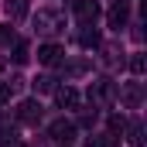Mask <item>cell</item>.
<instances>
[{"mask_svg":"<svg viewBox=\"0 0 147 147\" xmlns=\"http://www.w3.org/2000/svg\"><path fill=\"white\" fill-rule=\"evenodd\" d=\"M75 17L82 21V24H96V17H99V3L96 0H75Z\"/></svg>","mask_w":147,"mask_h":147,"instance_id":"cell-1","label":"cell"},{"mask_svg":"<svg viewBox=\"0 0 147 147\" xmlns=\"http://www.w3.org/2000/svg\"><path fill=\"white\" fill-rule=\"evenodd\" d=\"M127 17H130V3L127 0H116L110 10H106V21H110V28H116V31L127 24Z\"/></svg>","mask_w":147,"mask_h":147,"instance_id":"cell-2","label":"cell"},{"mask_svg":"<svg viewBox=\"0 0 147 147\" xmlns=\"http://www.w3.org/2000/svg\"><path fill=\"white\" fill-rule=\"evenodd\" d=\"M62 55H65L62 45H41V48H38V62L48 65V69H55V65L62 62Z\"/></svg>","mask_w":147,"mask_h":147,"instance_id":"cell-3","label":"cell"},{"mask_svg":"<svg viewBox=\"0 0 147 147\" xmlns=\"http://www.w3.org/2000/svg\"><path fill=\"white\" fill-rule=\"evenodd\" d=\"M55 103H58L62 110H79V89L58 86V89H55Z\"/></svg>","mask_w":147,"mask_h":147,"instance_id":"cell-4","label":"cell"},{"mask_svg":"<svg viewBox=\"0 0 147 147\" xmlns=\"http://www.w3.org/2000/svg\"><path fill=\"white\" fill-rule=\"evenodd\" d=\"M17 120H21V123H38V120H41V103H38V99H24V103L17 106Z\"/></svg>","mask_w":147,"mask_h":147,"instance_id":"cell-5","label":"cell"},{"mask_svg":"<svg viewBox=\"0 0 147 147\" xmlns=\"http://www.w3.org/2000/svg\"><path fill=\"white\" fill-rule=\"evenodd\" d=\"M51 137L62 140V144L72 140V137H75V123H72V120H55V123H51Z\"/></svg>","mask_w":147,"mask_h":147,"instance_id":"cell-6","label":"cell"},{"mask_svg":"<svg viewBox=\"0 0 147 147\" xmlns=\"http://www.w3.org/2000/svg\"><path fill=\"white\" fill-rule=\"evenodd\" d=\"M38 28H41V31H58V28H62V17H58V14H51V10H38Z\"/></svg>","mask_w":147,"mask_h":147,"instance_id":"cell-7","label":"cell"},{"mask_svg":"<svg viewBox=\"0 0 147 147\" xmlns=\"http://www.w3.org/2000/svg\"><path fill=\"white\" fill-rule=\"evenodd\" d=\"M113 92H116V86H113L110 79H99V82L92 86V92H89V96H92V99H113Z\"/></svg>","mask_w":147,"mask_h":147,"instance_id":"cell-8","label":"cell"},{"mask_svg":"<svg viewBox=\"0 0 147 147\" xmlns=\"http://www.w3.org/2000/svg\"><path fill=\"white\" fill-rule=\"evenodd\" d=\"M79 45H82V48H96V45H99V34H96L92 24H86V28L79 31Z\"/></svg>","mask_w":147,"mask_h":147,"instance_id":"cell-9","label":"cell"},{"mask_svg":"<svg viewBox=\"0 0 147 147\" xmlns=\"http://www.w3.org/2000/svg\"><path fill=\"white\" fill-rule=\"evenodd\" d=\"M31 58V48H28V41H14V62L17 65H24Z\"/></svg>","mask_w":147,"mask_h":147,"instance_id":"cell-10","label":"cell"},{"mask_svg":"<svg viewBox=\"0 0 147 147\" xmlns=\"http://www.w3.org/2000/svg\"><path fill=\"white\" fill-rule=\"evenodd\" d=\"M7 14L10 17H24L28 14V0H7Z\"/></svg>","mask_w":147,"mask_h":147,"instance_id":"cell-11","label":"cell"},{"mask_svg":"<svg viewBox=\"0 0 147 147\" xmlns=\"http://www.w3.org/2000/svg\"><path fill=\"white\" fill-rule=\"evenodd\" d=\"M17 144V130L14 127H0V147H14Z\"/></svg>","mask_w":147,"mask_h":147,"instance_id":"cell-12","label":"cell"},{"mask_svg":"<svg viewBox=\"0 0 147 147\" xmlns=\"http://www.w3.org/2000/svg\"><path fill=\"white\" fill-rule=\"evenodd\" d=\"M127 130V116L123 113H113L110 116V134H123Z\"/></svg>","mask_w":147,"mask_h":147,"instance_id":"cell-13","label":"cell"},{"mask_svg":"<svg viewBox=\"0 0 147 147\" xmlns=\"http://www.w3.org/2000/svg\"><path fill=\"white\" fill-rule=\"evenodd\" d=\"M123 99H127L130 106H137V103H140V86H137V82H130V86H127V92H123Z\"/></svg>","mask_w":147,"mask_h":147,"instance_id":"cell-14","label":"cell"},{"mask_svg":"<svg viewBox=\"0 0 147 147\" xmlns=\"http://www.w3.org/2000/svg\"><path fill=\"white\" fill-rule=\"evenodd\" d=\"M144 69H147V62H144V55L137 51V55L130 58V72H134V75H144Z\"/></svg>","mask_w":147,"mask_h":147,"instance_id":"cell-15","label":"cell"},{"mask_svg":"<svg viewBox=\"0 0 147 147\" xmlns=\"http://www.w3.org/2000/svg\"><path fill=\"white\" fill-rule=\"evenodd\" d=\"M34 92H55V79H48V75L38 79V82H34Z\"/></svg>","mask_w":147,"mask_h":147,"instance_id":"cell-16","label":"cell"},{"mask_svg":"<svg viewBox=\"0 0 147 147\" xmlns=\"http://www.w3.org/2000/svg\"><path fill=\"white\" fill-rule=\"evenodd\" d=\"M130 144H134V147L144 144V137H140V123H134V127H130Z\"/></svg>","mask_w":147,"mask_h":147,"instance_id":"cell-17","label":"cell"},{"mask_svg":"<svg viewBox=\"0 0 147 147\" xmlns=\"http://www.w3.org/2000/svg\"><path fill=\"white\" fill-rule=\"evenodd\" d=\"M10 99V82H0V103Z\"/></svg>","mask_w":147,"mask_h":147,"instance_id":"cell-18","label":"cell"},{"mask_svg":"<svg viewBox=\"0 0 147 147\" xmlns=\"http://www.w3.org/2000/svg\"><path fill=\"white\" fill-rule=\"evenodd\" d=\"M14 147H28V144H14Z\"/></svg>","mask_w":147,"mask_h":147,"instance_id":"cell-19","label":"cell"}]
</instances>
